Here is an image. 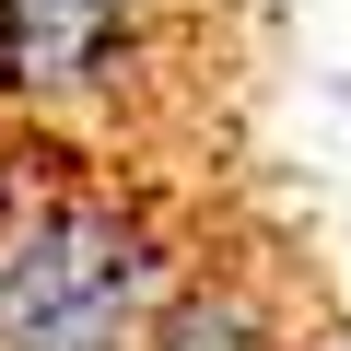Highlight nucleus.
Listing matches in <instances>:
<instances>
[{
	"instance_id": "f03ea898",
	"label": "nucleus",
	"mask_w": 351,
	"mask_h": 351,
	"mask_svg": "<svg viewBox=\"0 0 351 351\" xmlns=\"http://www.w3.org/2000/svg\"><path fill=\"white\" fill-rule=\"evenodd\" d=\"M293 258H246V269H199L188 293H176L152 316L141 351H304L293 339Z\"/></svg>"
},
{
	"instance_id": "f257e3e1",
	"label": "nucleus",
	"mask_w": 351,
	"mask_h": 351,
	"mask_svg": "<svg viewBox=\"0 0 351 351\" xmlns=\"http://www.w3.org/2000/svg\"><path fill=\"white\" fill-rule=\"evenodd\" d=\"M199 269H246L211 258V188H152L117 164L59 176L0 223V351H141Z\"/></svg>"
}]
</instances>
